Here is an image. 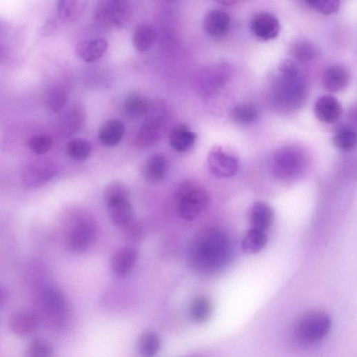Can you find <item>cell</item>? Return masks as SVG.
<instances>
[{"label":"cell","instance_id":"obj_1","mask_svg":"<svg viewBox=\"0 0 357 357\" xmlns=\"http://www.w3.org/2000/svg\"><path fill=\"white\" fill-rule=\"evenodd\" d=\"M230 254V243L226 234L218 228L210 227L195 238L190 250V261L196 271L210 274L225 265Z\"/></svg>","mask_w":357,"mask_h":357},{"label":"cell","instance_id":"obj_2","mask_svg":"<svg viewBox=\"0 0 357 357\" xmlns=\"http://www.w3.org/2000/svg\"><path fill=\"white\" fill-rule=\"evenodd\" d=\"M307 93V82L299 68L292 61H283L271 92L275 106L285 111L299 109L305 104Z\"/></svg>","mask_w":357,"mask_h":357},{"label":"cell","instance_id":"obj_3","mask_svg":"<svg viewBox=\"0 0 357 357\" xmlns=\"http://www.w3.org/2000/svg\"><path fill=\"white\" fill-rule=\"evenodd\" d=\"M331 325V319L327 314L314 311L304 315L297 321L294 329V336L300 344L312 345L325 338Z\"/></svg>","mask_w":357,"mask_h":357},{"label":"cell","instance_id":"obj_4","mask_svg":"<svg viewBox=\"0 0 357 357\" xmlns=\"http://www.w3.org/2000/svg\"><path fill=\"white\" fill-rule=\"evenodd\" d=\"M208 203L207 192L194 183L183 185L176 196L177 212L188 221L197 218L207 208Z\"/></svg>","mask_w":357,"mask_h":357},{"label":"cell","instance_id":"obj_5","mask_svg":"<svg viewBox=\"0 0 357 357\" xmlns=\"http://www.w3.org/2000/svg\"><path fill=\"white\" fill-rule=\"evenodd\" d=\"M131 12L130 0H98L94 19L104 26L121 28L127 22Z\"/></svg>","mask_w":357,"mask_h":357},{"label":"cell","instance_id":"obj_6","mask_svg":"<svg viewBox=\"0 0 357 357\" xmlns=\"http://www.w3.org/2000/svg\"><path fill=\"white\" fill-rule=\"evenodd\" d=\"M305 165V156L300 150L286 147L278 150L274 154L272 170L277 178L289 180L300 174Z\"/></svg>","mask_w":357,"mask_h":357},{"label":"cell","instance_id":"obj_7","mask_svg":"<svg viewBox=\"0 0 357 357\" xmlns=\"http://www.w3.org/2000/svg\"><path fill=\"white\" fill-rule=\"evenodd\" d=\"M39 303L41 314L49 325L57 327L65 323L68 307L65 296L59 289L46 287L41 292Z\"/></svg>","mask_w":357,"mask_h":357},{"label":"cell","instance_id":"obj_8","mask_svg":"<svg viewBox=\"0 0 357 357\" xmlns=\"http://www.w3.org/2000/svg\"><path fill=\"white\" fill-rule=\"evenodd\" d=\"M165 116V110L159 101L151 103L145 120L140 128L134 143L136 147L145 149L152 146L158 140Z\"/></svg>","mask_w":357,"mask_h":357},{"label":"cell","instance_id":"obj_9","mask_svg":"<svg viewBox=\"0 0 357 357\" xmlns=\"http://www.w3.org/2000/svg\"><path fill=\"white\" fill-rule=\"evenodd\" d=\"M96 233L95 224L91 219L79 218L72 225L68 234L69 249L76 253L87 251L93 244Z\"/></svg>","mask_w":357,"mask_h":357},{"label":"cell","instance_id":"obj_10","mask_svg":"<svg viewBox=\"0 0 357 357\" xmlns=\"http://www.w3.org/2000/svg\"><path fill=\"white\" fill-rule=\"evenodd\" d=\"M229 69L225 64L216 65L203 70L196 78V88L205 96H212L225 85Z\"/></svg>","mask_w":357,"mask_h":357},{"label":"cell","instance_id":"obj_11","mask_svg":"<svg viewBox=\"0 0 357 357\" xmlns=\"http://www.w3.org/2000/svg\"><path fill=\"white\" fill-rule=\"evenodd\" d=\"M57 167L48 161H38L28 165L22 172V181L29 188L40 187L55 176Z\"/></svg>","mask_w":357,"mask_h":357},{"label":"cell","instance_id":"obj_12","mask_svg":"<svg viewBox=\"0 0 357 357\" xmlns=\"http://www.w3.org/2000/svg\"><path fill=\"white\" fill-rule=\"evenodd\" d=\"M208 165L214 175L223 178L235 174L239 168V162L232 154L219 147L210 152Z\"/></svg>","mask_w":357,"mask_h":357},{"label":"cell","instance_id":"obj_13","mask_svg":"<svg viewBox=\"0 0 357 357\" xmlns=\"http://www.w3.org/2000/svg\"><path fill=\"white\" fill-rule=\"evenodd\" d=\"M252 30L258 39L270 41L278 36L280 25L278 19L274 14L263 12L256 14L253 18Z\"/></svg>","mask_w":357,"mask_h":357},{"label":"cell","instance_id":"obj_14","mask_svg":"<svg viewBox=\"0 0 357 357\" xmlns=\"http://www.w3.org/2000/svg\"><path fill=\"white\" fill-rule=\"evenodd\" d=\"M342 105L332 95L319 97L315 103L314 112L319 121L325 124L336 122L342 114Z\"/></svg>","mask_w":357,"mask_h":357},{"label":"cell","instance_id":"obj_15","mask_svg":"<svg viewBox=\"0 0 357 357\" xmlns=\"http://www.w3.org/2000/svg\"><path fill=\"white\" fill-rule=\"evenodd\" d=\"M39 326L38 316L28 312L14 314L9 322L11 332L18 337L24 338L34 334Z\"/></svg>","mask_w":357,"mask_h":357},{"label":"cell","instance_id":"obj_16","mask_svg":"<svg viewBox=\"0 0 357 357\" xmlns=\"http://www.w3.org/2000/svg\"><path fill=\"white\" fill-rule=\"evenodd\" d=\"M350 80L349 72L342 65H332L328 67L323 76L325 89L330 92H338L345 90Z\"/></svg>","mask_w":357,"mask_h":357},{"label":"cell","instance_id":"obj_17","mask_svg":"<svg viewBox=\"0 0 357 357\" xmlns=\"http://www.w3.org/2000/svg\"><path fill=\"white\" fill-rule=\"evenodd\" d=\"M138 258L137 249L133 247L122 248L118 250L112 258V271L116 276H125L134 268Z\"/></svg>","mask_w":357,"mask_h":357},{"label":"cell","instance_id":"obj_18","mask_svg":"<svg viewBox=\"0 0 357 357\" xmlns=\"http://www.w3.org/2000/svg\"><path fill=\"white\" fill-rule=\"evenodd\" d=\"M108 48V41L103 38L87 39L79 43L76 53L82 61L92 63L103 57Z\"/></svg>","mask_w":357,"mask_h":357},{"label":"cell","instance_id":"obj_19","mask_svg":"<svg viewBox=\"0 0 357 357\" xmlns=\"http://www.w3.org/2000/svg\"><path fill=\"white\" fill-rule=\"evenodd\" d=\"M85 121L83 108L76 106L70 108L63 116L59 125V132L65 137H70L81 131Z\"/></svg>","mask_w":357,"mask_h":357},{"label":"cell","instance_id":"obj_20","mask_svg":"<svg viewBox=\"0 0 357 357\" xmlns=\"http://www.w3.org/2000/svg\"><path fill=\"white\" fill-rule=\"evenodd\" d=\"M125 132V126L121 121H108L101 125L99 130V142L105 147H114L121 142Z\"/></svg>","mask_w":357,"mask_h":357},{"label":"cell","instance_id":"obj_21","mask_svg":"<svg viewBox=\"0 0 357 357\" xmlns=\"http://www.w3.org/2000/svg\"><path fill=\"white\" fill-rule=\"evenodd\" d=\"M230 26V17L225 12L214 10L209 12L203 21L205 31L212 37L225 34Z\"/></svg>","mask_w":357,"mask_h":357},{"label":"cell","instance_id":"obj_22","mask_svg":"<svg viewBox=\"0 0 357 357\" xmlns=\"http://www.w3.org/2000/svg\"><path fill=\"white\" fill-rule=\"evenodd\" d=\"M274 219V212L268 204L263 202L254 204L249 215L252 228L265 232L271 227Z\"/></svg>","mask_w":357,"mask_h":357},{"label":"cell","instance_id":"obj_23","mask_svg":"<svg viewBox=\"0 0 357 357\" xmlns=\"http://www.w3.org/2000/svg\"><path fill=\"white\" fill-rule=\"evenodd\" d=\"M88 5V0H58V16L64 22H74L83 14Z\"/></svg>","mask_w":357,"mask_h":357},{"label":"cell","instance_id":"obj_24","mask_svg":"<svg viewBox=\"0 0 357 357\" xmlns=\"http://www.w3.org/2000/svg\"><path fill=\"white\" fill-rule=\"evenodd\" d=\"M167 169L165 157L162 154H156L146 161L143 170V176L150 183H159L163 180Z\"/></svg>","mask_w":357,"mask_h":357},{"label":"cell","instance_id":"obj_25","mask_svg":"<svg viewBox=\"0 0 357 357\" xmlns=\"http://www.w3.org/2000/svg\"><path fill=\"white\" fill-rule=\"evenodd\" d=\"M107 207L109 218L116 227H122L134 218L133 207L130 201L114 203Z\"/></svg>","mask_w":357,"mask_h":357},{"label":"cell","instance_id":"obj_26","mask_svg":"<svg viewBox=\"0 0 357 357\" xmlns=\"http://www.w3.org/2000/svg\"><path fill=\"white\" fill-rule=\"evenodd\" d=\"M196 139L195 133L185 125L174 128L170 134V144L178 152H187L194 145Z\"/></svg>","mask_w":357,"mask_h":357},{"label":"cell","instance_id":"obj_27","mask_svg":"<svg viewBox=\"0 0 357 357\" xmlns=\"http://www.w3.org/2000/svg\"><path fill=\"white\" fill-rule=\"evenodd\" d=\"M190 317L196 324L207 323L213 314V305L211 300L205 296L195 297L190 305Z\"/></svg>","mask_w":357,"mask_h":357},{"label":"cell","instance_id":"obj_28","mask_svg":"<svg viewBox=\"0 0 357 357\" xmlns=\"http://www.w3.org/2000/svg\"><path fill=\"white\" fill-rule=\"evenodd\" d=\"M151 102L144 95L139 93L130 94L125 101L126 113L132 118L139 119L145 116Z\"/></svg>","mask_w":357,"mask_h":357},{"label":"cell","instance_id":"obj_29","mask_svg":"<svg viewBox=\"0 0 357 357\" xmlns=\"http://www.w3.org/2000/svg\"><path fill=\"white\" fill-rule=\"evenodd\" d=\"M133 44L139 52H145L154 45L156 32L148 24H141L136 27L133 33Z\"/></svg>","mask_w":357,"mask_h":357},{"label":"cell","instance_id":"obj_30","mask_svg":"<svg viewBox=\"0 0 357 357\" xmlns=\"http://www.w3.org/2000/svg\"><path fill=\"white\" fill-rule=\"evenodd\" d=\"M267 244L265 232L251 228L246 233L243 241V249L248 254H256L263 251Z\"/></svg>","mask_w":357,"mask_h":357},{"label":"cell","instance_id":"obj_31","mask_svg":"<svg viewBox=\"0 0 357 357\" xmlns=\"http://www.w3.org/2000/svg\"><path fill=\"white\" fill-rule=\"evenodd\" d=\"M230 117L232 121L237 125H248L258 120V113L254 105L241 104L232 110Z\"/></svg>","mask_w":357,"mask_h":357},{"label":"cell","instance_id":"obj_32","mask_svg":"<svg viewBox=\"0 0 357 357\" xmlns=\"http://www.w3.org/2000/svg\"><path fill=\"white\" fill-rule=\"evenodd\" d=\"M333 143L340 150L350 151L357 145V132L349 126L339 127L333 136Z\"/></svg>","mask_w":357,"mask_h":357},{"label":"cell","instance_id":"obj_33","mask_svg":"<svg viewBox=\"0 0 357 357\" xmlns=\"http://www.w3.org/2000/svg\"><path fill=\"white\" fill-rule=\"evenodd\" d=\"M290 54L300 62L312 61L316 55L315 46L310 41L305 39L294 41L289 47Z\"/></svg>","mask_w":357,"mask_h":357},{"label":"cell","instance_id":"obj_34","mask_svg":"<svg viewBox=\"0 0 357 357\" xmlns=\"http://www.w3.org/2000/svg\"><path fill=\"white\" fill-rule=\"evenodd\" d=\"M161 347L160 338L156 333L147 331L138 340L137 349L143 356H152L158 353Z\"/></svg>","mask_w":357,"mask_h":357},{"label":"cell","instance_id":"obj_35","mask_svg":"<svg viewBox=\"0 0 357 357\" xmlns=\"http://www.w3.org/2000/svg\"><path fill=\"white\" fill-rule=\"evenodd\" d=\"M130 189L126 185L120 182L109 184L103 192V200L107 205L114 203L130 201Z\"/></svg>","mask_w":357,"mask_h":357},{"label":"cell","instance_id":"obj_36","mask_svg":"<svg viewBox=\"0 0 357 357\" xmlns=\"http://www.w3.org/2000/svg\"><path fill=\"white\" fill-rule=\"evenodd\" d=\"M68 101V92L61 87L51 88L45 98L47 108L54 113L61 112L65 107Z\"/></svg>","mask_w":357,"mask_h":357},{"label":"cell","instance_id":"obj_37","mask_svg":"<svg viewBox=\"0 0 357 357\" xmlns=\"http://www.w3.org/2000/svg\"><path fill=\"white\" fill-rule=\"evenodd\" d=\"M53 347L51 343L42 338L32 340L25 349L27 357H50L53 356Z\"/></svg>","mask_w":357,"mask_h":357},{"label":"cell","instance_id":"obj_38","mask_svg":"<svg viewBox=\"0 0 357 357\" xmlns=\"http://www.w3.org/2000/svg\"><path fill=\"white\" fill-rule=\"evenodd\" d=\"M91 145L85 139H76L71 141L67 146L69 156L75 161H84L91 154Z\"/></svg>","mask_w":357,"mask_h":357},{"label":"cell","instance_id":"obj_39","mask_svg":"<svg viewBox=\"0 0 357 357\" xmlns=\"http://www.w3.org/2000/svg\"><path fill=\"white\" fill-rule=\"evenodd\" d=\"M313 10L325 16L337 12L340 8V0H304Z\"/></svg>","mask_w":357,"mask_h":357},{"label":"cell","instance_id":"obj_40","mask_svg":"<svg viewBox=\"0 0 357 357\" xmlns=\"http://www.w3.org/2000/svg\"><path fill=\"white\" fill-rule=\"evenodd\" d=\"M30 149L37 155H43L48 152L53 144L52 139L46 134L37 135L28 141Z\"/></svg>","mask_w":357,"mask_h":357},{"label":"cell","instance_id":"obj_41","mask_svg":"<svg viewBox=\"0 0 357 357\" xmlns=\"http://www.w3.org/2000/svg\"><path fill=\"white\" fill-rule=\"evenodd\" d=\"M121 228L123 236L127 241L135 243L141 239L143 235L142 226L140 223L134 220V218Z\"/></svg>","mask_w":357,"mask_h":357},{"label":"cell","instance_id":"obj_42","mask_svg":"<svg viewBox=\"0 0 357 357\" xmlns=\"http://www.w3.org/2000/svg\"><path fill=\"white\" fill-rule=\"evenodd\" d=\"M9 296L8 289L6 287L2 285L1 287H0V305H1V307L8 301Z\"/></svg>","mask_w":357,"mask_h":357},{"label":"cell","instance_id":"obj_43","mask_svg":"<svg viewBox=\"0 0 357 357\" xmlns=\"http://www.w3.org/2000/svg\"><path fill=\"white\" fill-rule=\"evenodd\" d=\"M349 121L357 126V105L352 108L349 112Z\"/></svg>","mask_w":357,"mask_h":357}]
</instances>
